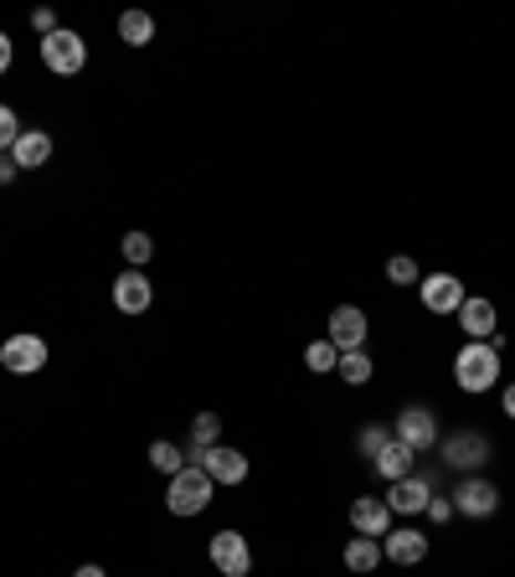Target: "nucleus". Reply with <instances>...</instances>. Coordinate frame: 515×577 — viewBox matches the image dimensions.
<instances>
[{"instance_id": "obj_1", "label": "nucleus", "mask_w": 515, "mask_h": 577, "mask_svg": "<svg viewBox=\"0 0 515 577\" xmlns=\"http://www.w3.org/2000/svg\"><path fill=\"white\" fill-rule=\"evenodd\" d=\"M501 341H464L454 356V382L459 392H470V398H480V392H490V387L501 382Z\"/></svg>"}, {"instance_id": "obj_2", "label": "nucleus", "mask_w": 515, "mask_h": 577, "mask_svg": "<svg viewBox=\"0 0 515 577\" xmlns=\"http://www.w3.org/2000/svg\"><path fill=\"white\" fill-rule=\"evenodd\" d=\"M217 485H212V474L202 464H186L181 474H171V485H165V511L171 516H202L206 505H212Z\"/></svg>"}, {"instance_id": "obj_3", "label": "nucleus", "mask_w": 515, "mask_h": 577, "mask_svg": "<svg viewBox=\"0 0 515 577\" xmlns=\"http://www.w3.org/2000/svg\"><path fill=\"white\" fill-rule=\"evenodd\" d=\"M42 68L58 78H78L83 68H89V42L78 37V31L58 27L52 37H42Z\"/></svg>"}, {"instance_id": "obj_4", "label": "nucleus", "mask_w": 515, "mask_h": 577, "mask_svg": "<svg viewBox=\"0 0 515 577\" xmlns=\"http://www.w3.org/2000/svg\"><path fill=\"white\" fill-rule=\"evenodd\" d=\"M392 439H402V444L412 449V454H428V449H439V413L428 408V402H408L398 413V423H392Z\"/></svg>"}, {"instance_id": "obj_5", "label": "nucleus", "mask_w": 515, "mask_h": 577, "mask_svg": "<svg viewBox=\"0 0 515 577\" xmlns=\"http://www.w3.org/2000/svg\"><path fill=\"white\" fill-rule=\"evenodd\" d=\"M47 341L37 336V330H16L11 341H0V367L11 371V377H37V371H47Z\"/></svg>"}, {"instance_id": "obj_6", "label": "nucleus", "mask_w": 515, "mask_h": 577, "mask_svg": "<svg viewBox=\"0 0 515 577\" xmlns=\"http://www.w3.org/2000/svg\"><path fill=\"white\" fill-rule=\"evenodd\" d=\"M439 449H443V464L459 474H480L490 464V439L480 429L449 433V439H439Z\"/></svg>"}, {"instance_id": "obj_7", "label": "nucleus", "mask_w": 515, "mask_h": 577, "mask_svg": "<svg viewBox=\"0 0 515 577\" xmlns=\"http://www.w3.org/2000/svg\"><path fill=\"white\" fill-rule=\"evenodd\" d=\"M454 511L470 521H490L495 511H501V485L495 480H485V474H464L454 490Z\"/></svg>"}, {"instance_id": "obj_8", "label": "nucleus", "mask_w": 515, "mask_h": 577, "mask_svg": "<svg viewBox=\"0 0 515 577\" xmlns=\"http://www.w3.org/2000/svg\"><path fill=\"white\" fill-rule=\"evenodd\" d=\"M367 336H371V326H367V310H361V305H336V310H330V320H325V341L336 346L340 356L361 351V346H367Z\"/></svg>"}, {"instance_id": "obj_9", "label": "nucleus", "mask_w": 515, "mask_h": 577, "mask_svg": "<svg viewBox=\"0 0 515 577\" xmlns=\"http://www.w3.org/2000/svg\"><path fill=\"white\" fill-rule=\"evenodd\" d=\"M206 557H212V567H217L222 577H248L253 573V547H248V536L243 532H212Z\"/></svg>"}, {"instance_id": "obj_10", "label": "nucleus", "mask_w": 515, "mask_h": 577, "mask_svg": "<svg viewBox=\"0 0 515 577\" xmlns=\"http://www.w3.org/2000/svg\"><path fill=\"white\" fill-rule=\"evenodd\" d=\"M196 464L212 474V485H243L248 480V454L233 444H212V449H196Z\"/></svg>"}, {"instance_id": "obj_11", "label": "nucleus", "mask_w": 515, "mask_h": 577, "mask_svg": "<svg viewBox=\"0 0 515 577\" xmlns=\"http://www.w3.org/2000/svg\"><path fill=\"white\" fill-rule=\"evenodd\" d=\"M418 299H423L428 315H459V305H464V284L454 279V274H423L418 279Z\"/></svg>"}, {"instance_id": "obj_12", "label": "nucleus", "mask_w": 515, "mask_h": 577, "mask_svg": "<svg viewBox=\"0 0 515 577\" xmlns=\"http://www.w3.org/2000/svg\"><path fill=\"white\" fill-rule=\"evenodd\" d=\"M459 330H464V341H495V330H501V310H495V299L485 295H470L459 305Z\"/></svg>"}, {"instance_id": "obj_13", "label": "nucleus", "mask_w": 515, "mask_h": 577, "mask_svg": "<svg viewBox=\"0 0 515 577\" xmlns=\"http://www.w3.org/2000/svg\"><path fill=\"white\" fill-rule=\"evenodd\" d=\"M155 305V284L145 279V268H124L114 279V310L119 315H145Z\"/></svg>"}, {"instance_id": "obj_14", "label": "nucleus", "mask_w": 515, "mask_h": 577, "mask_svg": "<svg viewBox=\"0 0 515 577\" xmlns=\"http://www.w3.org/2000/svg\"><path fill=\"white\" fill-rule=\"evenodd\" d=\"M382 557L392 567H418L428 557V536L418 532V526H392V532L382 536Z\"/></svg>"}, {"instance_id": "obj_15", "label": "nucleus", "mask_w": 515, "mask_h": 577, "mask_svg": "<svg viewBox=\"0 0 515 577\" xmlns=\"http://www.w3.org/2000/svg\"><path fill=\"white\" fill-rule=\"evenodd\" d=\"M382 501L392 505V516H423L428 501H433V485H428L423 474H408V480H398V485H387Z\"/></svg>"}, {"instance_id": "obj_16", "label": "nucleus", "mask_w": 515, "mask_h": 577, "mask_svg": "<svg viewBox=\"0 0 515 577\" xmlns=\"http://www.w3.org/2000/svg\"><path fill=\"white\" fill-rule=\"evenodd\" d=\"M392 505L382 501V495H361V501H351V526H356V536H377L382 542L387 532H392Z\"/></svg>"}, {"instance_id": "obj_17", "label": "nucleus", "mask_w": 515, "mask_h": 577, "mask_svg": "<svg viewBox=\"0 0 515 577\" xmlns=\"http://www.w3.org/2000/svg\"><path fill=\"white\" fill-rule=\"evenodd\" d=\"M371 470H377V480H387V485H398V480H408V474H418V454H412L402 439H387L382 454L371 460Z\"/></svg>"}, {"instance_id": "obj_18", "label": "nucleus", "mask_w": 515, "mask_h": 577, "mask_svg": "<svg viewBox=\"0 0 515 577\" xmlns=\"http://www.w3.org/2000/svg\"><path fill=\"white\" fill-rule=\"evenodd\" d=\"M11 161H16V171H42V165H52V134L47 130H21Z\"/></svg>"}, {"instance_id": "obj_19", "label": "nucleus", "mask_w": 515, "mask_h": 577, "mask_svg": "<svg viewBox=\"0 0 515 577\" xmlns=\"http://www.w3.org/2000/svg\"><path fill=\"white\" fill-rule=\"evenodd\" d=\"M340 563H346V573H356V577L377 573V567H382V542H377V536H351L346 552H340Z\"/></svg>"}, {"instance_id": "obj_20", "label": "nucleus", "mask_w": 515, "mask_h": 577, "mask_svg": "<svg viewBox=\"0 0 515 577\" xmlns=\"http://www.w3.org/2000/svg\"><path fill=\"white\" fill-rule=\"evenodd\" d=\"M119 42L150 47V42H155V16H150V11H124V16H119Z\"/></svg>"}, {"instance_id": "obj_21", "label": "nucleus", "mask_w": 515, "mask_h": 577, "mask_svg": "<svg viewBox=\"0 0 515 577\" xmlns=\"http://www.w3.org/2000/svg\"><path fill=\"white\" fill-rule=\"evenodd\" d=\"M340 382H346V387H367L371 382V371H377V367H371V356L367 351H346V356H340Z\"/></svg>"}, {"instance_id": "obj_22", "label": "nucleus", "mask_w": 515, "mask_h": 577, "mask_svg": "<svg viewBox=\"0 0 515 577\" xmlns=\"http://www.w3.org/2000/svg\"><path fill=\"white\" fill-rule=\"evenodd\" d=\"M150 464H155V470H161L165 480H171V474L186 470V454H181V449L171 444V439H155V444H150Z\"/></svg>"}, {"instance_id": "obj_23", "label": "nucleus", "mask_w": 515, "mask_h": 577, "mask_svg": "<svg viewBox=\"0 0 515 577\" xmlns=\"http://www.w3.org/2000/svg\"><path fill=\"white\" fill-rule=\"evenodd\" d=\"M222 444V413H196L192 418V454L196 449Z\"/></svg>"}, {"instance_id": "obj_24", "label": "nucleus", "mask_w": 515, "mask_h": 577, "mask_svg": "<svg viewBox=\"0 0 515 577\" xmlns=\"http://www.w3.org/2000/svg\"><path fill=\"white\" fill-rule=\"evenodd\" d=\"M305 367L315 371V377H330V371L340 367V351L330 341H309L305 346Z\"/></svg>"}, {"instance_id": "obj_25", "label": "nucleus", "mask_w": 515, "mask_h": 577, "mask_svg": "<svg viewBox=\"0 0 515 577\" xmlns=\"http://www.w3.org/2000/svg\"><path fill=\"white\" fill-rule=\"evenodd\" d=\"M119 253H124V264L130 268H145L150 258H155V243H150V233H124Z\"/></svg>"}, {"instance_id": "obj_26", "label": "nucleus", "mask_w": 515, "mask_h": 577, "mask_svg": "<svg viewBox=\"0 0 515 577\" xmlns=\"http://www.w3.org/2000/svg\"><path fill=\"white\" fill-rule=\"evenodd\" d=\"M387 279L402 284V289H418V279H423V268L412 264L408 253H398V258H387Z\"/></svg>"}, {"instance_id": "obj_27", "label": "nucleus", "mask_w": 515, "mask_h": 577, "mask_svg": "<svg viewBox=\"0 0 515 577\" xmlns=\"http://www.w3.org/2000/svg\"><path fill=\"white\" fill-rule=\"evenodd\" d=\"M16 140H21V119H16L11 104H0V155H11Z\"/></svg>"}, {"instance_id": "obj_28", "label": "nucleus", "mask_w": 515, "mask_h": 577, "mask_svg": "<svg viewBox=\"0 0 515 577\" xmlns=\"http://www.w3.org/2000/svg\"><path fill=\"white\" fill-rule=\"evenodd\" d=\"M387 439H392V433H387V429H377V423H371V429H361V454H367V460H377Z\"/></svg>"}, {"instance_id": "obj_29", "label": "nucleus", "mask_w": 515, "mask_h": 577, "mask_svg": "<svg viewBox=\"0 0 515 577\" xmlns=\"http://www.w3.org/2000/svg\"><path fill=\"white\" fill-rule=\"evenodd\" d=\"M31 31H37V37H52V31H58V16H52V6H37V11H31Z\"/></svg>"}, {"instance_id": "obj_30", "label": "nucleus", "mask_w": 515, "mask_h": 577, "mask_svg": "<svg viewBox=\"0 0 515 577\" xmlns=\"http://www.w3.org/2000/svg\"><path fill=\"white\" fill-rule=\"evenodd\" d=\"M459 511H454V501H443V495H433V501H428V521H433V526H443V521H454Z\"/></svg>"}, {"instance_id": "obj_31", "label": "nucleus", "mask_w": 515, "mask_h": 577, "mask_svg": "<svg viewBox=\"0 0 515 577\" xmlns=\"http://www.w3.org/2000/svg\"><path fill=\"white\" fill-rule=\"evenodd\" d=\"M11 62H16V42L11 31H0V73H11Z\"/></svg>"}, {"instance_id": "obj_32", "label": "nucleus", "mask_w": 515, "mask_h": 577, "mask_svg": "<svg viewBox=\"0 0 515 577\" xmlns=\"http://www.w3.org/2000/svg\"><path fill=\"white\" fill-rule=\"evenodd\" d=\"M501 413L515 423V382H505V392H501Z\"/></svg>"}, {"instance_id": "obj_33", "label": "nucleus", "mask_w": 515, "mask_h": 577, "mask_svg": "<svg viewBox=\"0 0 515 577\" xmlns=\"http://www.w3.org/2000/svg\"><path fill=\"white\" fill-rule=\"evenodd\" d=\"M11 181H16V161L11 155H0V186H11Z\"/></svg>"}, {"instance_id": "obj_34", "label": "nucleus", "mask_w": 515, "mask_h": 577, "mask_svg": "<svg viewBox=\"0 0 515 577\" xmlns=\"http://www.w3.org/2000/svg\"><path fill=\"white\" fill-rule=\"evenodd\" d=\"M73 577H109V573H103V567L99 563H89V567H78V573Z\"/></svg>"}]
</instances>
